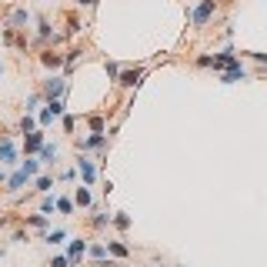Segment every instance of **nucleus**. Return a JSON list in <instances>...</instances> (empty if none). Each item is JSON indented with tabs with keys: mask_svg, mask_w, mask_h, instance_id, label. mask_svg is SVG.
<instances>
[{
	"mask_svg": "<svg viewBox=\"0 0 267 267\" xmlns=\"http://www.w3.org/2000/svg\"><path fill=\"white\" fill-rule=\"evenodd\" d=\"M214 10H217V0H201V4H197V7L187 14V20H190V27H197V30H201V27L211 24Z\"/></svg>",
	"mask_w": 267,
	"mask_h": 267,
	"instance_id": "obj_1",
	"label": "nucleus"
},
{
	"mask_svg": "<svg viewBox=\"0 0 267 267\" xmlns=\"http://www.w3.org/2000/svg\"><path fill=\"white\" fill-rule=\"evenodd\" d=\"M0 167H20V147L14 144L10 134L0 137Z\"/></svg>",
	"mask_w": 267,
	"mask_h": 267,
	"instance_id": "obj_2",
	"label": "nucleus"
},
{
	"mask_svg": "<svg viewBox=\"0 0 267 267\" xmlns=\"http://www.w3.org/2000/svg\"><path fill=\"white\" fill-rule=\"evenodd\" d=\"M41 94H44V100H57V97H64V94H67V77H64V73H50L47 81H44Z\"/></svg>",
	"mask_w": 267,
	"mask_h": 267,
	"instance_id": "obj_3",
	"label": "nucleus"
},
{
	"mask_svg": "<svg viewBox=\"0 0 267 267\" xmlns=\"http://www.w3.org/2000/svg\"><path fill=\"white\" fill-rule=\"evenodd\" d=\"M44 144H47V130L37 127V130H30V134H24V147H20V150H24L27 157H33V154H41Z\"/></svg>",
	"mask_w": 267,
	"mask_h": 267,
	"instance_id": "obj_4",
	"label": "nucleus"
},
{
	"mask_svg": "<svg viewBox=\"0 0 267 267\" xmlns=\"http://www.w3.org/2000/svg\"><path fill=\"white\" fill-rule=\"evenodd\" d=\"M30 174H27L24 167H14V174H10L7 180H4V190H7V194H20V190H24L27 184H30Z\"/></svg>",
	"mask_w": 267,
	"mask_h": 267,
	"instance_id": "obj_5",
	"label": "nucleus"
},
{
	"mask_svg": "<svg viewBox=\"0 0 267 267\" xmlns=\"http://www.w3.org/2000/svg\"><path fill=\"white\" fill-rule=\"evenodd\" d=\"M247 77H251V73L244 70L241 60H234L231 67H224V70H220V84H241V81H247Z\"/></svg>",
	"mask_w": 267,
	"mask_h": 267,
	"instance_id": "obj_6",
	"label": "nucleus"
},
{
	"mask_svg": "<svg viewBox=\"0 0 267 267\" xmlns=\"http://www.w3.org/2000/svg\"><path fill=\"white\" fill-rule=\"evenodd\" d=\"M100 147H107V134H94V130H90L87 137L77 140V150H81V154H87V150H100Z\"/></svg>",
	"mask_w": 267,
	"mask_h": 267,
	"instance_id": "obj_7",
	"label": "nucleus"
},
{
	"mask_svg": "<svg viewBox=\"0 0 267 267\" xmlns=\"http://www.w3.org/2000/svg\"><path fill=\"white\" fill-rule=\"evenodd\" d=\"M67 257H70V267H81V260L87 257V241L84 237H73L70 247H67Z\"/></svg>",
	"mask_w": 267,
	"mask_h": 267,
	"instance_id": "obj_8",
	"label": "nucleus"
},
{
	"mask_svg": "<svg viewBox=\"0 0 267 267\" xmlns=\"http://www.w3.org/2000/svg\"><path fill=\"white\" fill-rule=\"evenodd\" d=\"M77 174H81V180L87 187L97 180V167H94V161H87V157H81V161H77Z\"/></svg>",
	"mask_w": 267,
	"mask_h": 267,
	"instance_id": "obj_9",
	"label": "nucleus"
},
{
	"mask_svg": "<svg viewBox=\"0 0 267 267\" xmlns=\"http://www.w3.org/2000/svg\"><path fill=\"white\" fill-rule=\"evenodd\" d=\"M140 81H144V67H134V70H124L121 77H117V84H121V87H140Z\"/></svg>",
	"mask_w": 267,
	"mask_h": 267,
	"instance_id": "obj_10",
	"label": "nucleus"
},
{
	"mask_svg": "<svg viewBox=\"0 0 267 267\" xmlns=\"http://www.w3.org/2000/svg\"><path fill=\"white\" fill-rule=\"evenodd\" d=\"M41 64L47 67V70H60L67 60H64V54H57V50H44V54H41Z\"/></svg>",
	"mask_w": 267,
	"mask_h": 267,
	"instance_id": "obj_11",
	"label": "nucleus"
},
{
	"mask_svg": "<svg viewBox=\"0 0 267 267\" xmlns=\"http://www.w3.org/2000/svg\"><path fill=\"white\" fill-rule=\"evenodd\" d=\"M27 24H30V10L27 7H17L14 14L7 17V27H14V30H20V27H27Z\"/></svg>",
	"mask_w": 267,
	"mask_h": 267,
	"instance_id": "obj_12",
	"label": "nucleus"
},
{
	"mask_svg": "<svg viewBox=\"0 0 267 267\" xmlns=\"http://www.w3.org/2000/svg\"><path fill=\"white\" fill-rule=\"evenodd\" d=\"M234 60H241V57H237V50H231V47L220 50V54L214 57V70H224V67H231Z\"/></svg>",
	"mask_w": 267,
	"mask_h": 267,
	"instance_id": "obj_13",
	"label": "nucleus"
},
{
	"mask_svg": "<svg viewBox=\"0 0 267 267\" xmlns=\"http://www.w3.org/2000/svg\"><path fill=\"white\" fill-rule=\"evenodd\" d=\"M107 254H113L117 260H127L130 257V247H127V244H121V241H107Z\"/></svg>",
	"mask_w": 267,
	"mask_h": 267,
	"instance_id": "obj_14",
	"label": "nucleus"
},
{
	"mask_svg": "<svg viewBox=\"0 0 267 267\" xmlns=\"http://www.w3.org/2000/svg\"><path fill=\"white\" fill-rule=\"evenodd\" d=\"M37 41H41V44L54 41V27H50V20H44V17L37 20Z\"/></svg>",
	"mask_w": 267,
	"mask_h": 267,
	"instance_id": "obj_15",
	"label": "nucleus"
},
{
	"mask_svg": "<svg viewBox=\"0 0 267 267\" xmlns=\"http://www.w3.org/2000/svg\"><path fill=\"white\" fill-rule=\"evenodd\" d=\"M73 211H77L73 197H57V214H64V217H73Z\"/></svg>",
	"mask_w": 267,
	"mask_h": 267,
	"instance_id": "obj_16",
	"label": "nucleus"
},
{
	"mask_svg": "<svg viewBox=\"0 0 267 267\" xmlns=\"http://www.w3.org/2000/svg\"><path fill=\"white\" fill-rule=\"evenodd\" d=\"M73 204H77V207H90V204H94V197H90L87 184H84V187H77V190H73Z\"/></svg>",
	"mask_w": 267,
	"mask_h": 267,
	"instance_id": "obj_17",
	"label": "nucleus"
},
{
	"mask_svg": "<svg viewBox=\"0 0 267 267\" xmlns=\"http://www.w3.org/2000/svg\"><path fill=\"white\" fill-rule=\"evenodd\" d=\"M110 224L117 227V231H130V224H134V220H130V214L117 211V214H110Z\"/></svg>",
	"mask_w": 267,
	"mask_h": 267,
	"instance_id": "obj_18",
	"label": "nucleus"
},
{
	"mask_svg": "<svg viewBox=\"0 0 267 267\" xmlns=\"http://www.w3.org/2000/svg\"><path fill=\"white\" fill-rule=\"evenodd\" d=\"M33 190H41V194H50V190H54V177H47V174L33 177Z\"/></svg>",
	"mask_w": 267,
	"mask_h": 267,
	"instance_id": "obj_19",
	"label": "nucleus"
},
{
	"mask_svg": "<svg viewBox=\"0 0 267 267\" xmlns=\"http://www.w3.org/2000/svg\"><path fill=\"white\" fill-rule=\"evenodd\" d=\"M47 224H50L47 214H27V227H33V231H44Z\"/></svg>",
	"mask_w": 267,
	"mask_h": 267,
	"instance_id": "obj_20",
	"label": "nucleus"
},
{
	"mask_svg": "<svg viewBox=\"0 0 267 267\" xmlns=\"http://www.w3.org/2000/svg\"><path fill=\"white\" fill-rule=\"evenodd\" d=\"M37 157H41V164H54L57 161V144H44Z\"/></svg>",
	"mask_w": 267,
	"mask_h": 267,
	"instance_id": "obj_21",
	"label": "nucleus"
},
{
	"mask_svg": "<svg viewBox=\"0 0 267 267\" xmlns=\"http://www.w3.org/2000/svg\"><path fill=\"white\" fill-rule=\"evenodd\" d=\"M87 124H90V130H94V134H107V121L100 117V113H90Z\"/></svg>",
	"mask_w": 267,
	"mask_h": 267,
	"instance_id": "obj_22",
	"label": "nucleus"
},
{
	"mask_svg": "<svg viewBox=\"0 0 267 267\" xmlns=\"http://www.w3.org/2000/svg\"><path fill=\"white\" fill-rule=\"evenodd\" d=\"M87 254H90L94 260H104V257H107V244H100V241L87 244Z\"/></svg>",
	"mask_w": 267,
	"mask_h": 267,
	"instance_id": "obj_23",
	"label": "nucleus"
},
{
	"mask_svg": "<svg viewBox=\"0 0 267 267\" xmlns=\"http://www.w3.org/2000/svg\"><path fill=\"white\" fill-rule=\"evenodd\" d=\"M37 127H41V124H37L33 113H24V117H20V134H30V130H37Z\"/></svg>",
	"mask_w": 267,
	"mask_h": 267,
	"instance_id": "obj_24",
	"label": "nucleus"
},
{
	"mask_svg": "<svg viewBox=\"0 0 267 267\" xmlns=\"http://www.w3.org/2000/svg\"><path fill=\"white\" fill-rule=\"evenodd\" d=\"M44 241H47L50 247H54V244H64V241H67V231H64V227H57V231H47V237H44Z\"/></svg>",
	"mask_w": 267,
	"mask_h": 267,
	"instance_id": "obj_25",
	"label": "nucleus"
},
{
	"mask_svg": "<svg viewBox=\"0 0 267 267\" xmlns=\"http://www.w3.org/2000/svg\"><path fill=\"white\" fill-rule=\"evenodd\" d=\"M20 167L30 174V177H41V161H33V157H27V161H20Z\"/></svg>",
	"mask_w": 267,
	"mask_h": 267,
	"instance_id": "obj_26",
	"label": "nucleus"
},
{
	"mask_svg": "<svg viewBox=\"0 0 267 267\" xmlns=\"http://www.w3.org/2000/svg\"><path fill=\"white\" fill-rule=\"evenodd\" d=\"M54 211H57V194H47V197L41 201V214H47V217H50Z\"/></svg>",
	"mask_w": 267,
	"mask_h": 267,
	"instance_id": "obj_27",
	"label": "nucleus"
},
{
	"mask_svg": "<svg viewBox=\"0 0 267 267\" xmlns=\"http://www.w3.org/2000/svg\"><path fill=\"white\" fill-rule=\"evenodd\" d=\"M41 100H44V94H30V97H27V104H24V110L27 113H37V110H41Z\"/></svg>",
	"mask_w": 267,
	"mask_h": 267,
	"instance_id": "obj_28",
	"label": "nucleus"
},
{
	"mask_svg": "<svg viewBox=\"0 0 267 267\" xmlns=\"http://www.w3.org/2000/svg\"><path fill=\"white\" fill-rule=\"evenodd\" d=\"M90 224H94V227H97V231H100V227H107V224H110V214L97 211V214H94V217H90Z\"/></svg>",
	"mask_w": 267,
	"mask_h": 267,
	"instance_id": "obj_29",
	"label": "nucleus"
},
{
	"mask_svg": "<svg viewBox=\"0 0 267 267\" xmlns=\"http://www.w3.org/2000/svg\"><path fill=\"white\" fill-rule=\"evenodd\" d=\"M241 57H251L257 64H267V54H260V50H241Z\"/></svg>",
	"mask_w": 267,
	"mask_h": 267,
	"instance_id": "obj_30",
	"label": "nucleus"
},
{
	"mask_svg": "<svg viewBox=\"0 0 267 267\" xmlns=\"http://www.w3.org/2000/svg\"><path fill=\"white\" fill-rule=\"evenodd\" d=\"M47 267H70V257H67V254H57V257H50Z\"/></svg>",
	"mask_w": 267,
	"mask_h": 267,
	"instance_id": "obj_31",
	"label": "nucleus"
},
{
	"mask_svg": "<svg viewBox=\"0 0 267 267\" xmlns=\"http://www.w3.org/2000/svg\"><path fill=\"white\" fill-rule=\"evenodd\" d=\"M104 70H107V77H110V81H117V77H121V67L113 64V60H107V64H104Z\"/></svg>",
	"mask_w": 267,
	"mask_h": 267,
	"instance_id": "obj_32",
	"label": "nucleus"
},
{
	"mask_svg": "<svg viewBox=\"0 0 267 267\" xmlns=\"http://www.w3.org/2000/svg\"><path fill=\"white\" fill-rule=\"evenodd\" d=\"M194 64L201 67V70H204V67H214V57H211V54H201V57L194 60Z\"/></svg>",
	"mask_w": 267,
	"mask_h": 267,
	"instance_id": "obj_33",
	"label": "nucleus"
},
{
	"mask_svg": "<svg viewBox=\"0 0 267 267\" xmlns=\"http://www.w3.org/2000/svg\"><path fill=\"white\" fill-rule=\"evenodd\" d=\"M73 127H77V117H73V113H64V130H67V134H70Z\"/></svg>",
	"mask_w": 267,
	"mask_h": 267,
	"instance_id": "obj_34",
	"label": "nucleus"
},
{
	"mask_svg": "<svg viewBox=\"0 0 267 267\" xmlns=\"http://www.w3.org/2000/svg\"><path fill=\"white\" fill-rule=\"evenodd\" d=\"M60 180H77V170H70V167L60 170Z\"/></svg>",
	"mask_w": 267,
	"mask_h": 267,
	"instance_id": "obj_35",
	"label": "nucleus"
},
{
	"mask_svg": "<svg viewBox=\"0 0 267 267\" xmlns=\"http://www.w3.org/2000/svg\"><path fill=\"white\" fill-rule=\"evenodd\" d=\"M77 4H81V7H94V4H97V0H77Z\"/></svg>",
	"mask_w": 267,
	"mask_h": 267,
	"instance_id": "obj_36",
	"label": "nucleus"
},
{
	"mask_svg": "<svg viewBox=\"0 0 267 267\" xmlns=\"http://www.w3.org/2000/svg\"><path fill=\"white\" fill-rule=\"evenodd\" d=\"M4 180H7V167H0V184H4Z\"/></svg>",
	"mask_w": 267,
	"mask_h": 267,
	"instance_id": "obj_37",
	"label": "nucleus"
},
{
	"mask_svg": "<svg viewBox=\"0 0 267 267\" xmlns=\"http://www.w3.org/2000/svg\"><path fill=\"white\" fill-rule=\"evenodd\" d=\"M0 77H4V60H0Z\"/></svg>",
	"mask_w": 267,
	"mask_h": 267,
	"instance_id": "obj_38",
	"label": "nucleus"
},
{
	"mask_svg": "<svg viewBox=\"0 0 267 267\" xmlns=\"http://www.w3.org/2000/svg\"><path fill=\"white\" fill-rule=\"evenodd\" d=\"M117 267H130V264H117Z\"/></svg>",
	"mask_w": 267,
	"mask_h": 267,
	"instance_id": "obj_39",
	"label": "nucleus"
},
{
	"mask_svg": "<svg viewBox=\"0 0 267 267\" xmlns=\"http://www.w3.org/2000/svg\"><path fill=\"white\" fill-rule=\"evenodd\" d=\"M147 267H157V264H147Z\"/></svg>",
	"mask_w": 267,
	"mask_h": 267,
	"instance_id": "obj_40",
	"label": "nucleus"
}]
</instances>
